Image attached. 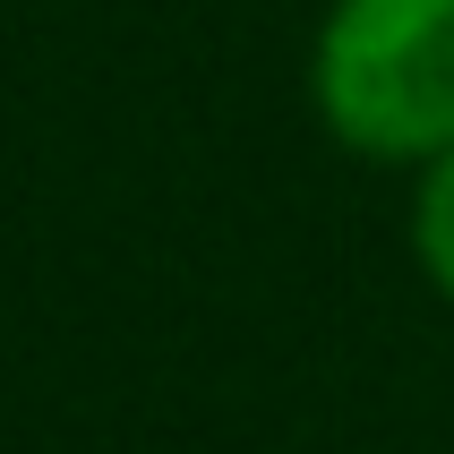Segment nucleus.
Segmentation results:
<instances>
[{
  "label": "nucleus",
  "instance_id": "1",
  "mask_svg": "<svg viewBox=\"0 0 454 454\" xmlns=\"http://www.w3.org/2000/svg\"><path fill=\"white\" fill-rule=\"evenodd\" d=\"M309 95L334 146L429 172L454 154V0H334Z\"/></svg>",
  "mask_w": 454,
  "mask_h": 454
},
{
  "label": "nucleus",
  "instance_id": "2",
  "mask_svg": "<svg viewBox=\"0 0 454 454\" xmlns=\"http://www.w3.org/2000/svg\"><path fill=\"white\" fill-rule=\"evenodd\" d=\"M411 257H420L429 292L454 309V154H437L411 189Z\"/></svg>",
  "mask_w": 454,
  "mask_h": 454
}]
</instances>
